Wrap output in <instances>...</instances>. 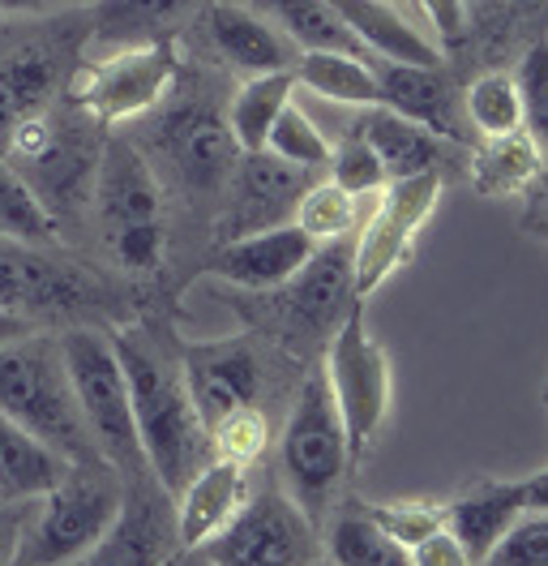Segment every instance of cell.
Instances as JSON below:
<instances>
[{
  "mask_svg": "<svg viewBox=\"0 0 548 566\" xmlns=\"http://www.w3.org/2000/svg\"><path fill=\"white\" fill-rule=\"evenodd\" d=\"M112 344H116L120 369H125L141 460L150 468L155 485L176 494L210 460V433L189 399L185 374L141 331H125Z\"/></svg>",
  "mask_w": 548,
  "mask_h": 566,
  "instance_id": "cell-1",
  "label": "cell"
},
{
  "mask_svg": "<svg viewBox=\"0 0 548 566\" xmlns=\"http://www.w3.org/2000/svg\"><path fill=\"white\" fill-rule=\"evenodd\" d=\"M0 417L22 424L39 442L61 451L68 463L103 460L77 408L61 339L27 335L13 344H0Z\"/></svg>",
  "mask_w": 548,
  "mask_h": 566,
  "instance_id": "cell-2",
  "label": "cell"
},
{
  "mask_svg": "<svg viewBox=\"0 0 548 566\" xmlns=\"http://www.w3.org/2000/svg\"><path fill=\"white\" fill-rule=\"evenodd\" d=\"M120 502H125V476L112 463H68L65 476L31 502L18 563H86V554L116 524Z\"/></svg>",
  "mask_w": 548,
  "mask_h": 566,
  "instance_id": "cell-3",
  "label": "cell"
},
{
  "mask_svg": "<svg viewBox=\"0 0 548 566\" xmlns=\"http://www.w3.org/2000/svg\"><path fill=\"white\" fill-rule=\"evenodd\" d=\"M326 387L335 395L342 433H347V455L351 468L369 460L373 442L386 429L390 403H394V374H390V356L377 344L365 318V301H356L339 326L326 339Z\"/></svg>",
  "mask_w": 548,
  "mask_h": 566,
  "instance_id": "cell-4",
  "label": "cell"
},
{
  "mask_svg": "<svg viewBox=\"0 0 548 566\" xmlns=\"http://www.w3.org/2000/svg\"><path fill=\"white\" fill-rule=\"evenodd\" d=\"M61 356H65L77 408L86 417V429L99 447L103 463H112L125 481H146L150 468H146L141 447H137L134 408H129V387H125L116 344L99 331L77 326V331L61 335Z\"/></svg>",
  "mask_w": 548,
  "mask_h": 566,
  "instance_id": "cell-5",
  "label": "cell"
},
{
  "mask_svg": "<svg viewBox=\"0 0 548 566\" xmlns=\"http://www.w3.org/2000/svg\"><path fill=\"white\" fill-rule=\"evenodd\" d=\"M278 468H283V485L292 502L317 524L330 506V497L339 494L342 476L351 472L347 455V433H342L335 395L326 387V374L317 369L305 378V387L296 395L283 438H278Z\"/></svg>",
  "mask_w": 548,
  "mask_h": 566,
  "instance_id": "cell-6",
  "label": "cell"
},
{
  "mask_svg": "<svg viewBox=\"0 0 548 566\" xmlns=\"http://www.w3.org/2000/svg\"><path fill=\"white\" fill-rule=\"evenodd\" d=\"M95 207L120 266L137 275L164 266V193L129 142H103V155L95 159Z\"/></svg>",
  "mask_w": 548,
  "mask_h": 566,
  "instance_id": "cell-7",
  "label": "cell"
},
{
  "mask_svg": "<svg viewBox=\"0 0 548 566\" xmlns=\"http://www.w3.org/2000/svg\"><path fill=\"white\" fill-rule=\"evenodd\" d=\"M176 43L171 39H146V43H116L86 52L68 82V99L91 120L120 125L159 104L176 82Z\"/></svg>",
  "mask_w": 548,
  "mask_h": 566,
  "instance_id": "cell-8",
  "label": "cell"
},
{
  "mask_svg": "<svg viewBox=\"0 0 548 566\" xmlns=\"http://www.w3.org/2000/svg\"><path fill=\"white\" fill-rule=\"evenodd\" d=\"M185 558L205 566L322 563V536L287 490H266L257 497H244V506L228 520V528L214 532L198 549H185Z\"/></svg>",
  "mask_w": 548,
  "mask_h": 566,
  "instance_id": "cell-9",
  "label": "cell"
},
{
  "mask_svg": "<svg viewBox=\"0 0 548 566\" xmlns=\"http://www.w3.org/2000/svg\"><path fill=\"white\" fill-rule=\"evenodd\" d=\"M438 202H442V172L386 180L377 189L373 211L360 214L351 237V287L360 301H369L399 266H408L415 237L433 219Z\"/></svg>",
  "mask_w": 548,
  "mask_h": 566,
  "instance_id": "cell-10",
  "label": "cell"
},
{
  "mask_svg": "<svg viewBox=\"0 0 548 566\" xmlns=\"http://www.w3.org/2000/svg\"><path fill=\"white\" fill-rule=\"evenodd\" d=\"M548 511V472L536 468L518 481H497V476H479L463 494L442 502L445 528L454 532V541L463 545L467 566L484 563V554L497 545V536L510 528L514 520Z\"/></svg>",
  "mask_w": 548,
  "mask_h": 566,
  "instance_id": "cell-11",
  "label": "cell"
},
{
  "mask_svg": "<svg viewBox=\"0 0 548 566\" xmlns=\"http://www.w3.org/2000/svg\"><path fill=\"white\" fill-rule=\"evenodd\" d=\"M0 305L18 314H77L95 305V287L73 266L48 258L43 245L0 232Z\"/></svg>",
  "mask_w": 548,
  "mask_h": 566,
  "instance_id": "cell-12",
  "label": "cell"
},
{
  "mask_svg": "<svg viewBox=\"0 0 548 566\" xmlns=\"http://www.w3.org/2000/svg\"><path fill=\"white\" fill-rule=\"evenodd\" d=\"M317 172L283 164L271 150H249L240 155L232 168V202L228 214L219 219V237L214 241H232L244 232H262V228H278L292 223V211L301 202V193L308 189V180Z\"/></svg>",
  "mask_w": 548,
  "mask_h": 566,
  "instance_id": "cell-13",
  "label": "cell"
},
{
  "mask_svg": "<svg viewBox=\"0 0 548 566\" xmlns=\"http://www.w3.org/2000/svg\"><path fill=\"white\" fill-rule=\"evenodd\" d=\"M180 374L189 399L202 417L205 433L210 424L223 421L236 408H257L262 395V365L244 339H205V344H189L180 353Z\"/></svg>",
  "mask_w": 548,
  "mask_h": 566,
  "instance_id": "cell-14",
  "label": "cell"
},
{
  "mask_svg": "<svg viewBox=\"0 0 548 566\" xmlns=\"http://www.w3.org/2000/svg\"><path fill=\"white\" fill-rule=\"evenodd\" d=\"M313 249L317 241L308 232H301L296 223H278V228L244 232L232 241H214L202 262V275L244 287V292H278L305 266Z\"/></svg>",
  "mask_w": 548,
  "mask_h": 566,
  "instance_id": "cell-15",
  "label": "cell"
},
{
  "mask_svg": "<svg viewBox=\"0 0 548 566\" xmlns=\"http://www.w3.org/2000/svg\"><path fill=\"white\" fill-rule=\"evenodd\" d=\"M287 292V318L296 331L308 335H326L339 326V318L360 301L356 287H351V237L339 241H322V245L308 253V262L283 283Z\"/></svg>",
  "mask_w": 548,
  "mask_h": 566,
  "instance_id": "cell-16",
  "label": "cell"
},
{
  "mask_svg": "<svg viewBox=\"0 0 548 566\" xmlns=\"http://www.w3.org/2000/svg\"><path fill=\"white\" fill-rule=\"evenodd\" d=\"M377 86H381V104L394 107L399 116H408L415 125H424L429 134L445 142H476L463 104L454 95V86L445 82L442 65H394V61H373Z\"/></svg>",
  "mask_w": 548,
  "mask_h": 566,
  "instance_id": "cell-17",
  "label": "cell"
},
{
  "mask_svg": "<svg viewBox=\"0 0 548 566\" xmlns=\"http://www.w3.org/2000/svg\"><path fill=\"white\" fill-rule=\"evenodd\" d=\"M171 497H176V545L180 549H198L214 532L228 528V520L244 506L249 468L210 455Z\"/></svg>",
  "mask_w": 548,
  "mask_h": 566,
  "instance_id": "cell-18",
  "label": "cell"
},
{
  "mask_svg": "<svg viewBox=\"0 0 548 566\" xmlns=\"http://www.w3.org/2000/svg\"><path fill=\"white\" fill-rule=\"evenodd\" d=\"M171 494L159 485L155 494L141 490V481H125V502L116 524L107 528L99 545L86 554V563L95 566H129V563H168L171 545L168 532L176 536V524H164V506Z\"/></svg>",
  "mask_w": 548,
  "mask_h": 566,
  "instance_id": "cell-19",
  "label": "cell"
},
{
  "mask_svg": "<svg viewBox=\"0 0 548 566\" xmlns=\"http://www.w3.org/2000/svg\"><path fill=\"white\" fill-rule=\"evenodd\" d=\"M202 27L210 48L219 52V61H228L240 73H274V70H292L296 61V48L274 31L266 18H257L253 9H240V4H205Z\"/></svg>",
  "mask_w": 548,
  "mask_h": 566,
  "instance_id": "cell-20",
  "label": "cell"
},
{
  "mask_svg": "<svg viewBox=\"0 0 548 566\" xmlns=\"http://www.w3.org/2000/svg\"><path fill=\"white\" fill-rule=\"evenodd\" d=\"M326 4L339 13V22L351 31V39L377 61L442 65V48L420 35L399 4H390V0H326Z\"/></svg>",
  "mask_w": 548,
  "mask_h": 566,
  "instance_id": "cell-21",
  "label": "cell"
},
{
  "mask_svg": "<svg viewBox=\"0 0 548 566\" xmlns=\"http://www.w3.org/2000/svg\"><path fill=\"white\" fill-rule=\"evenodd\" d=\"M472 185L484 198H527L531 211H540L545 198V146L527 129L506 138H479Z\"/></svg>",
  "mask_w": 548,
  "mask_h": 566,
  "instance_id": "cell-22",
  "label": "cell"
},
{
  "mask_svg": "<svg viewBox=\"0 0 548 566\" xmlns=\"http://www.w3.org/2000/svg\"><path fill=\"white\" fill-rule=\"evenodd\" d=\"M360 138L373 146L377 164L386 180L420 177V172H442V138L429 134L424 125H415L408 116H399L394 107L373 104L360 116Z\"/></svg>",
  "mask_w": 548,
  "mask_h": 566,
  "instance_id": "cell-23",
  "label": "cell"
},
{
  "mask_svg": "<svg viewBox=\"0 0 548 566\" xmlns=\"http://www.w3.org/2000/svg\"><path fill=\"white\" fill-rule=\"evenodd\" d=\"M168 146L180 164V172L193 185H219L232 177L240 150L232 142V129L210 112V107H185L168 120Z\"/></svg>",
  "mask_w": 548,
  "mask_h": 566,
  "instance_id": "cell-24",
  "label": "cell"
},
{
  "mask_svg": "<svg viewBox=\"0 0 548 566\" xmlns=\"http://www.w3.org/2000/svg\"><path fill=\"white\" fill-rule=\"evenodd\" d=\"M68 460L39 442L22 424L0 417V502H27V497L48 494L61 476Z\"/></svg>",
  "mask_w": 548,
  "mask_h": 566,
  "instance_id": "cell-25",
  "label": "cell"
},
{
  "mask_svg": "<svg viewBox=\"0 0 548 566\" xmlns=\"http://www.w3.org/2000/svg\"><path fill=\"white\" fill-rule=\"evenodd\" d=\"M257 18H266L278 35L287 39L296 52H351V56H369L351 31L339 22V13L326 0H249ZM373 61V56H369Z\"/></svg>",
  "mask_w": 548,
  "mask_h": 566,
  "instance_id": "cell-26",
  "label": "cell"
},
{
  "mask_svg": "<svg viewBox=\"0 0 548 566\" xmlns=\"http://www.w3.org/2000/svg\"><path fill=\"white\" fill-rule=\"evenodd\" d=\"M292 77H296V86H305V91L330 99V104H351V107L381 104V86H377V70L369 65V56L326 52V48L296 52Z\"/></svg>",
  "mask_w": 548,
  "mask_h": 566,
  "instance_id": "cell-27",
  "label": "cell"
},
{
  "mask_svg": "<svg viewBox=\"0 0 548 566\" xmlns=\"http://www.w3.org/2000/svg\"><path fill=\"white\" fill-rule=\"evenodd\" d=\"M292 91H296L292 70L253 73L240 86L236 99H232V112H228V129H232V142H236L240 155L266 146V134H271V125L278 120V112L292 104Z\"/></svg>",
  "mask_w": 548,
  "mask_h": 566,
  "instance_id": "cell-28",
  "label": "cell"
},
{
  "mask_svg": "<svg viewBox=\"0 0 548 566\" xmlns=\"http://www.w3.org/2000/svg\"><path fill=\"white\" fill-rule=\"evenodd\" d=\"M52 82H56V65L48 52H18L0 65V146L9 142V134L31 120L34 112L48 107L52 95Z\"/></svg>",
  "mask_w": 548,
  "mask_h": 566,
  "instance_id": "cell-29",
  "label": "cell"
},
{
  "mask_svg": "<svg viewBox=\"0 0 548 566\" xmlns=\"http://www.w3.org/2000/svg\"><path fill=\"white\" fill-rule=\"evenodd\" d=\"M322 558L342 566H408V554L369 520L365 502H347V511L335 515L322 541Z\"/></svg>",
  "mask_w": 548,
  "mask_h": 566,
  "instance_id": "cell-30",
  "label": "cell"
},
{
  "mask_svg": "<svg viewBox=\"0 0 548 566\" xmlns=\"http://www.w3.org/2000/svg\"><path fill=\"white\" fill-rule=\"evenodd\" d=\"M463 104V116L472 125V134L479 138H506V134H518L527 129L523 125V99H518V86H514L510 73L493 70L479 73L476 82L459 95Z\"/></svg>",
  "mask_w": 548,
  "mask_h": 566,
  "instance_id": "cell-31",
  "label": "cell"
},
{
  "mask_svg": "<svg viewBox=\"0 0 548 566\" xmlns=\"http://www.w3.org/2000/svg\"><path fill=\"white\" fill-rule=\"evenodd\" d=\"M99 4V27L86 52H99V48H116V43H146V39H164L155 35L164 22H171L185 4L193 0H95Z\"/></svg>",
  "mask_w": 548,
  "mask_h": 566,
  "instance_id": "cell-32",
  "label": "cell"
},
{
  "mask_svg": "<svg viewBox=\"0 0 548 566\" xmlns=\"http://www.w3.org/2000/svg\"><path fill=\"white\" fill-rule=\"evenodd\" d=\"M0 232L31 245H56L61 237L56 211L34 193V185L18 168H0Z\"/></svg>",
  "mask_w": 548,
  "mask_h": 566,
  "instance_id": "cell-33",
  "label": "cell"
},
{
  "mask_svg": "<svg viewBox=\"0 0 548 566\" xmlns=\"http://www.w3.org/2000/svg\"><path fill=\"white\" fill-rule=\"evenodd\" d=\"M292 223L308 232L317 245L322 241H339V237H351L356 223H360V198L347 193L342 185H335L330 177H313L308 189L301 193L296 211H292Z\"/></svg>",
  "mask_w": 548,
  "mask_h": 566,
  "instance_id": "cell-34",
  "label": "cell"
},
{
  "mask_svg": "<svg viewBox=\"0 0 548 566\" xmlns=\"http://www.w3.org/2000/svg\"><path fill=\"white\" fill-rule=\"evenodd\" d=\"M262 150L278 155L283 164L308 168V172H326V164H330V142L322 138V129L313 125V116H305V107L296 104H287L278 112V120L271 125Z\"/></svg>",
  "mask_w": 548,
  "mask_h": 566,
  "instance_id": "cell-35",
  "label": "cell"
},
{
  "mask_svg": "<svg viewBox=\"0 0 548 566\" xmlns=\"http://www.w3.org/2000/svg\"><path fill=\"white\" fill-rule=\"evenodd\" d=\"M266 442H271V424L257 408H236L223 421L210 424V455L214 460H232L249 468L266 451Z\"/></svg>",
  "mask_w": 548,
  "mask_h": 566,
  "instance_id": "cell-36",
  "label": "cell"
},
{
  "mask_svg": "<svg viewBox=\"0 0 548 566\" xmlns=\"http://www.w3.org/2000/svg\"><path fill=\"white\" fill-rule=\"evenodd\" d=\"M365 511L403 554H411L429 532H438L445 524L442 502H365Z\"/></svg>",
  "mask_w": 548,
  "mask_h": 566,
  "instance_id": "cell-37",
  "label": "cell"
},
{
  "mask_svg": "<svg viewBox=\"0 0 548 566\" xmlns=\"http://www.w3.org/2000/svg\"><path fill=\"white\" fill-rule=\"evenodd\" d=\"M488 566H545L548 563V511H531L514 520L484 554Z\"/></svg>",
  "mask_w": 548,
  "mask_h": 566,
  "instance_id": "cell-38",
  "label": "cell"
},
{
  "mask_svg": "<svg viewBox=\"0 0 548 566\" xmlns=\"http://www.w3.org/2000/svg\"><path fill=\"white\" fill-rule=\"evenodd\" d=\"M326 177L335 180V185H342L347 193H356V198H369V193H377L386 185V172L377 164L373 146L360 138V129L342 142V146H330Z\"/></svg>",
  "mask_w": 548,
  "mask_h": 566,
  "instance_id": "cell-39",
  "label": "cell"
},
{
  "mask_svg": "<svg viewBox=\"0 0 548 566\" xmlns=\"http://www.w3.org/2000/svg\"><path fill=\"white\" fill-rule=\"evenodd\" d=\"M514 86H518V99H523V125L527 134L545 146L548 134V48L545 43H531L527 56L518 61V70L510 73Z\"/></svg>",
  "mask_w": 548,
  "mask_h": 566,
  "instance_id": "cell-40",
  "label": "cell"
},
{
  "mask_svg": "<svg viewBox=\"0 0 548 566\" xmlns=\"http://www.w3.org/2000/svg\"><path fill=\"white\" fill-rule=\"evenodd\" d=\"M408 566H467V554H463V545L454 541V532L442 524V528L429 532V536L411 549Z\"/></svg>",
  "mask_w": 548,
  "mask_h": 566,
  "instance_id": "cell-41",
  "label": "cell"
},
{
  "mask_svg": "<svg viewBox=\"0 0 548 566\" xmlns=\"http://www.w3.org/2000/svg\"><path fill=\"white\" fill-rule=\"evenodd\" d=\"M415 9L433 22V31L445 43H463L467 39V0H415Z\"/></svg>",
  "mask_w": 548,
  "mask_h": 566,
  "instance_id": "cell-42",
  "label": "cell"
},
{
  "mask_svg": "<svg viewBox=\"0 0 548 566\" xmlns=\"http://www.w3.org/2000/svg\"><path fill=\"white\" fill-rule=\"evenodd\" d=\"M31 502H0V566L18 563V545H22V528H27V515H31Z\"/></svg>",
  "mask_w": 548,
  "mask_h": 566,
  "instance_id": "cell-43",
  "label": "cell"
},
{
  "mask_svg": "<svg viewBox=\"0 0 548 566\" xmlns=\"http://www.w3.org/2000/svg\"><path fill=\"white\" fill-rule=\"evenodd\" d=\"M34 335V318L18 314V310H4L0 305V344H13V339H27Z\"/></svg>",
  "mask_w": 548,
  "mask_h": 566,
  "instance_id": "cell-44",
  "label": "cell"
},
{
  "mask_svg": "<svg viewBox=\"0 0 548 566\" xmlns=\"http://www.w3.org/2000/svg\"><path fill=\"white\" fill-rule=\"evenodd\" d=\"M48 4H56V0H0V13L4 18H18V13H39Z\"/></svg>",
  "mask_w": 548,
  "mask_h": 566,
  "instance_id": "cell-45",
  "label": "cell"
},
{
  "mask_svg": "<svg viewBox=\"0 0 548 566\" xmlns=\"http://www.w3.org/2000/svg\"><path fill=\"white\" fill-rule=\"evenodd\" d=\"M390 4H399V9H403V4H408V0H390Z\"/></svg>",
  "mask_w": 548,
  "mask_h": 566,
  "instance_id": "cell-46",
  "label": "cell"
}]
</instances>
